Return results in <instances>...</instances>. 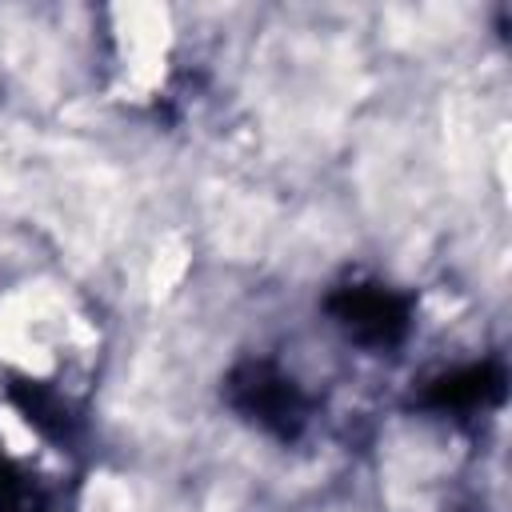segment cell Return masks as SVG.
I'll return each mask as SVG.
<instances>
[{
  "label": "cell",
  "instance_id": "1",
  "mask_svg": "<svg viewBox=\"0 0 512 512\" xmlns=\"http://www.w3.org/2000/svg\"><path fill=\"white\" fill-rule=\"evenodd\" d=\"M340 320L348 324V332H360L368 340H392L404 328V312L384 288L348 292V304H344Z\"/></svg>",
  "mask_w": 512,
  "mask_h": 512
},
{
  "label": "cell",
  "instance_id": "2",
  "mask_svg": "<svg viewBox=\"0 0 512 512\" xmlns=\"http://www.w3.org/2000/svg\"><path fill=\"white\" fill-rule=\"evenodd\" d=\"M16 508V484H12V476L0 468V512H12Z\"/></svg>",
  "mask_w": 512,
  "mask_h": 512
}]
</instances>
